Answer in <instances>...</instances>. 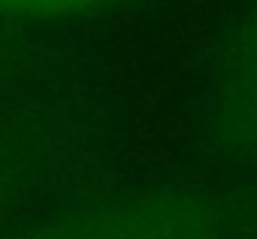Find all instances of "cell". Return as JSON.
Here are the masks:
<instances>
[{"instance_id": "6da1fadb", "label": "cell", "mask_w": 257, "mask_h": 239, "mask_svg": "<svg viewBox=\"0 0 257 239\" xmlns=\"http://www.w3.org/2000/svg\"><path fill=\"white\" fill-rule=\"evenodd\" d=\"M110 0H0V18L10 20H55L73 18L107 5Z\"/></svg>"}]
</instances>
